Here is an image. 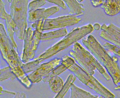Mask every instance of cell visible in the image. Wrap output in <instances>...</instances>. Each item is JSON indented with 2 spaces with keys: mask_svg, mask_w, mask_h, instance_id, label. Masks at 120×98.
Segmentation results:
<instances>
[{
  "mask_svg": "<svg viewBox=\"0 0 120 98\" xmlns=\"http://www.w3.org/2000/svg\"><path fill=\"white\" fill-rule=\"evenodd\" d=\"M76 77L73 74H70L68 76L65 83L64 84L63 88L58 93H57V94L54 98H63L69 89L71 84L75 81Z\"/></svg>",
  "mask_w": 120,
  "mask_h": 98,
  "instance_id": "19",
  "label": "cell"
},
{
  "mask_svg": "<svg viewBox=\"0 0 120 98\" xmlns=\"http://www.w3.org/2000/svg\"><path fill=\"white\" fill-rule=\"evenodd\" d=\"M102 30L100 36L102 38L111 44L120 47V28L113 24L109 23L103 24L100 27Z\"/></svg>",
  "mask_w": 120,
  "mask_h": 98,
  "instance_id": "10",
  "label": "cell"
},
{
  "mask_svg": "<svg viewBox=\"0 0 120 98\" xmlns=\"http://www.w3.org/2000/svg\"><path fill=\"white\" fill-rule=\"evenodd\" d=\"M68 34V31L66 28L52 31L48 32L42 33L41 41H47L58 38L66 36Z\"/></svg>",
  "mask_w": 120,
  "mask_h": 98,
  "instance_id": "17",
  "label": "cell"
},
{
  "mask_svg": "<svg viewBox=\"0 0 120 98\" xmlns=\"http://www.w3.org/2000/svg\"><path fill=\"white\" fill-rule=\"evenodd\" d=\"M103 47L105 49H106L113 53H114L115 55H118L120 57V47L116 46L114 45H113L109 42H105Z\"/></svg>",
  "mask_w": 120,
  "mask_h": 98,
  "instance_id": "22",
  "label": "cell"
},
{
  "mask_svg": "<svg viewBox=\"0 0 120 98\" xmlns=\"http://www.w3.org/2000/svg\"><path fill=\"white\" fill-rule=\"evenodd\" d=\"M70 98H104L101 96L95 95L72 83L70 87Z\"/></svg>",
  "mask_w": 120,
  "mask_h": 98,
  "instance_id": "15",
  "label": "cell"
},
{
  "mask_svg": "<svg viewBox=\"0 0 120 98\" xmlns=\"http://www.w3.org/2000/svg\"><path fill=\"white\" fill-rule=\"evenodd\" d=\"M93 30V25L90 23L82 27L75 28L69 33H68L62 39L47 48L44 53L34 59L38 60L41 63L44 60L66 49L78 40L82 39L86 35L92 32Z\"/></svg>",
  "mask_w": 120,
  "mask_h": 98,
  "instance_id": "3",
  "label": "cell"
},
{
  "mask_svg": "<svg viewBox=\"0 0 120 98\" xmlns=\"http://www.w3.org/2000/svg\"><path fill=\"white\" fill-rule=\"evenodd\" d=\"M15 93H16L13 91H10L8 90H5L3 89V87L1 86H0V96L5 95V94H9V95H15Z\"/></svg>",
  "mask_w": 120,
  "mask_h": 98,
  "instance_id": "26",
  "label": "cell"
},
{
  "mask_svg": "<svg viewBox=\"0 0 120 98\" xmlns=\"http://www.w3.org/2000/svg\"><path fill=\"white\" fill-rule=\"evenodd\" d=\"M50 3H52L57 5L59 7L63 9L66 8V6L65 3L62 0H45Z\"/></svg>",
  "mask_w": 120,
  "mask_h": 98,
  "instance_id": "24",
  "label": "cell"
},
{
  "mask_svg": "<svg viewBox=\"0 0 120 98\" xmlns=\"http://www.w3.org/2000/svg\"><path fill=\"white\" fill-rule=\"evenodd\" d=\"M92 5L94 7H98L101 5L106 0H90Z\"/></svg>",
  "mask_w": 120,
  "mask_h": 98,
  "instance_id": "25",
  "label": "cell"
},
{
  "mask_svg": "<svg viewBox=\"0 0 120 98\" xmlns=\"http://www.w3.org/2000/svg\"><path fill=\"white\" fill-rule=\"evenodd\" d=\"M15 78V76L11 71L9 66L0 68V82L8 79L14 80Z\"/></svg>",
  "mask_w": 120,
  "mask_h": 98,
  "instance_id": "21",
  "label": "cell"
},
{
  "mask_svg": "<svg viewBox=\"0 0 120 98\" xmlns=\"http://www.w3.org/2000/svg\"><path fill=\"white\" fill-rule=\"evenodd\" d=\"M75 62V60L72 57L67 55H64L62 57L60 64L56 67L47 75L45 77L42 81L44 83H48L51 78L58 76V75L68 69Z\"/></svg>",
  "mask_w": 120,
  "mask_h": 98,
  "instance_id": "13",
  "label": "cell"
},
{
  "mask_svg": "<svg viewBox=\"0 0 120 98\" xmlns=\"http://www.w3.org/2000/svg\"><path fill=\"white\" fill-rule=\"evenodd\" d=\"M79 2H81L82 1H83L84 0H77Z\"/></svg>",
  "mask_w": 120,
  "mask_h": 98,
  "instance_id": "30",
  "label": "cell"
},
{
  "mask_svg": "<svg viewBox=\"0 0 120 98\" xmlns=\"http://www.w3.org/2000/svg\"><path fill=\"white\" fill-rule=\"evenodd\" d=\"M81 20V18L73 15H63L52 19L40 20L34 22L31 27L39 31L42 32L57 28H63L67 26L77 24Z\"/></svg>",
  "mask_w": 120,
  "mask_h": 98,
  "instance_id": "7",
  "label": "cell"
},
{
  "mask_svg": "<svg viewBox=\"0 0 120 98\" xmlns=\"http://www.w3.org/2000/svg\"><path fill=\"white\" fill-rule=\"evenodd\" d=\"M66 3L69 9V14L75 16L82 15L84 14V8L83 5L79 2L77 0H62Z\"/></svg>",
  "mask_w": 120,
  "mask_h": 98,
  "instance_id": "16",
  "label": "cell"
},
{
  "mask_svg": "<svg viewBox=\"0 0 120 98\" xmlns=\"http://www.w3.org/2000/svg\"><path fill=\"white\" fill-rule=\"evenodd\" d=\"M60 62V59L55 58L47 62L39 64L35 70L27 75V76L32 83H38L59 65Z\"/></svg>",
  "mask_w": 120,
  "mask_h": 98,
  "instance_id": "9",
  "label": "cell"
},
{
  "mask_svg": "<svg viewBox=\"0 0 120 98\" xmlns=\"http://www.w3.org/2000/svg\"><path fill=\"white\" fill-rule=\"evenodd\" d=\"M69 54L88 74L93 75L96 69L106 80L109 81L111 79L97 59L78 42L74 44L72 50L69 52Z\"/></svg>",
  "mask_w": 120,
  "mask_h": 98,
  "instance_id": "4",
  "label": "cell"
},
{
  "mask_svg": "<svg viewBox=\"0 0 120 98\" xmlns=\"http://www.w3.org/2000/svg\"><path fill=\"white\" fill-rule=\"evenodd\" d=\"M0 18L5 20L8 35L10 38L14 48L17 52V46L14 38V30L15 24L10 14H8L5 9V6L2 0H0Z\"/></svg>",
  "mask_w": 120,
  "mask_h": 98,
  "instance_id": "12",
  "label": "cell"
},
{
  "mask_svg": "<svg viewBox=\"0 0 120 98\" xmlns=\"http://www.w3.org/2000/svg\"><path fill=\"white\" fill-rule=\"evenodd\" d=\"M0 52L16 78L26 88H30L32 83L22 68L23 62L14 48L4 26L0 23Z\"/></svg>",
  "mask_w": 120,
  "mask_h": 98,
  "instance_id": "1",
  "label": "cell"
},
{
  "mask_svg": "<svg viewBox=\"0 0 120 98\" xmlns=\"http://www.w3.org/2000/svg\"><path fill=\"white\" fill-rule=\"evenodd\" d=\"M84 85L94 90L104 98H115V96L92 75L86 73L75 62L68 69Z\"/></svg>",
  "mask_w": 120,
  "mask_h": 98,
  "instance_id": "6",
  "label": "cell"
},
{
  "mask_svg": "<svg viewBox=\"0 0 120 98\" xmlns=\"http://www.w3.org/2000/svg\"><path fill=\"white\" fill-rule=\"evenodd\" d=\"M60 10L59 6H53L49 8H39L35 10H29L28 14V20L30 22L47 19L50 16Z\"/></svg>",
  "mask_w": 120,
  "mask_h": 98,
  "instance_id": "11",
  "label": "cell"
},
{
  "mask_svg": "<svg viewBox=\"0 0 120 98\" xmlns=\"http://www.w3.org/2000/svg\"><path fill=\"white\" fill-rule=\"evenodd\" d=\"M82 43L93 54L99 62L106 69L114 84L117 86L120 84V67L118 64V58L111 57L105 49L91 35L82 38Z\"/></svg>",
  "mask_w": 120,
  "mask_h": 98,
  "instance_id": "2",
  "label": "cell"
},
{
  "mask_svg": "<svg viewBox=\"0 0 120 98\" xmlns=\"http://www.w3.org/2000/svg\"><path fill=\"white\" fill-rule=\"evenodd\" d=\"M13 98H27L26 94L23 92H16Z\"/></svg>",
  "mask_w": 120,
  "mask_h": 98,
  "instance_id": "27",
  "label": "cell"
},
{
  "mask_svg": "<svg viewBox=\"0 0 120 98\" xmlns=\"http://www.w3.org/2000/svg\"><path fill=\"white\" fill-rule=\"evenodd\" d=\"M48 83L51 91L56 93H58L62 89L64 84L62 79L58 76L51 78Z\"/></svg>",
  "mask_w": 120,
  "mask_h": 98,
  "instance_id": "18",
  "label": "cell"
},
{
  "mask_svg": "<svg viewBox=\"0 0 120 98\" xmlns=\"http://www.w3.org/2000/svg\"><path fill=\"white\" fill-rule=\"evenodd\" d=\"M42 33L37 30H33L30 27L28 28L25 30L23 48L20 56L23 63L27 62L34 58L35 52L41 41Z\"/></svg>",
  "mask_w": 120,
  "mask_h": 98,
  "instance_id": "8",
  "label": "cell"
},
{
  "mask_svg": "<svg viewBox=\"0 0 120 98\" xmlns=\"http://www.w3.org/2000/svg\"><path fill=\"white\" fill-rule=\"evenodd\" d=\"M101 7L107 15H115L120 13V0H106Z\"/></svg>",
  "mask_w": 120,
  "mask_h": 98,
  "instance_id": "14",
  "label": "cell"
},
{
  "mask_svg": "<svg viewBox=\"0 0 120 98\" xmlns=\"http://www.w3.org/2000/svg\"><path fill=\"white\" fill-rule=\"evenodd\" d=\"M45 3V0H34L29 3L28 7L29 10H35L39 8Z\"/></svg>",
  "mask_w": 120,
  "mask_h": 98,
  "instance_id": "23",
  "label": "cell"
},
{
  "mask_svg": "<svg viewBox=\"0 0 120 98\" xmlns=\"http://www.w3.org/2000/svg\"><path fill=\"white\" fill-rule=\"evenodd\" d=\"M114 89H115V90H120V85H119L116 86L114 88Z\"/></svg>",
  "mask_w": 120,
  "mask_h": 98,
  "instance_id": "29",
  "label": "cell"
},
{
  "mask_svg": "<svg viewBox=\"0 0 120 98\" xmlns=\"http://www.w3.org/2000/svg\"><path fill=\"white\" fill-rule=\"evenodd\" d=\"M28 0H11L10 15L14 20L15 27L14 32L17 38L23 40L27 29V12Z\"/></svg>",
  "mask_w": 120,
  "mask_h": 98,
  "instance_id": "5",
  "label": "cell"
},
{
  "mask_svg": "<svg viewBox=\"0 0 120 98\" xmlns=\"http://www.w3.org/2000/svg\"><path fill=\"white\" fill-rule=\"evenodd\" d=\"M93 27L94 30H98L100 29V25L98 23H95L93 25Z\"/></svg>",
  "mask_w": 120,
  "mask_h": 98,
  "instance_id": "28",
  "label": "cell"
},
{
  "mask_svg": "<svg viewBox=\"0 0 120 98\" xmlns=\"http://www.w3.org/2000/svg\"><path fill=\"white\" fill-rule=\"evenodd\" d=\"M40 64V62L38 60L34 59L32 61L23 63L22 65V68L24 72L26 74L35 70Z\"/></svg>",
  "mask_w": 120,
  "mask_h": 98,
  "instance_id": "20",
  "label": "cell"
}]
</instances>
